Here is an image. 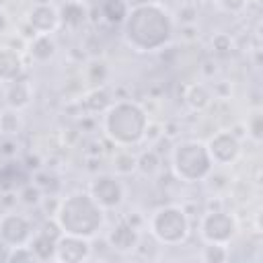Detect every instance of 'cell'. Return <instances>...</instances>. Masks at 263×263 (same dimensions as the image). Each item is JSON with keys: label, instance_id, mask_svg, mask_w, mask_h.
Here are the masks:
<instances>
[{"label": "cell", "instance_id": "obj_1", "mask_svg": "<svg viewBox=\"0 0 263 263\" xmlns=\"http://www.w3.org/2000/svg\"><path fill=\"white\" fill-rule=\"evenodd\" d=\"M123 41L140 53L162 49L175 31V18L168 8L156 0L136 2L123 18Z\"/></svg>", "mask_w": 263, "mask_h": 263}, {"label": "cell", "instance_id": "obj_2", "mask_svg": "<svg viewBox=\"0 0 263 263\" xmlns=\"http://www.w3.org/2000/svg\"><path fill=\"white\" fill-rule=\"evenodd\" d=\"M150 121L144 105L127 99H115L101 113V129L109 142L119 148H132L142 144L144 129Z\"/></svg>", "mask_w": 263, "mask_h": 263}, {"label": "cell", "instance_id": "obj_3", "mask_svg": "<svg viewBox=\"0 0 263 263\" xmlns=\"http://www.w3.org/2000/svg\"><path fill=\"white\" fill-rule=\"evenodd\" d=\"M105 214L107 212L90 197L88 191H72L60 197V205L53 218L60 224L62 232L92 238L101 232Z\"/></svg>", "mask_w": 263, "mask_h": 263}, {"label": "cell", "instance_id": "obj_4", "mask_svg": "<svg viewBox=\"0 0 263 263\" xmlns=\"http://www.w3.org/2000/svg\"><path fill=\"white\" fill-rule=\"evenodd\" d=\"M171 168H173V175L183 183L205 181L214 171L205 142L195 138L177 142L175 148L171 150Z\"/></svg>", "mask_w": 263, "mask_h": 263}, {"label": "cell", "instance_id": "obj_5", "mask_svg": "<svg viewBox=\"0 0 263 263\" xmlns=\"http://www.w3.org/2000/svg\"><path fill=\"white\" fill-rule=\"evenodd\" d=\"M146 228L158 245L179 247L191 236V218L183 205L166 203L146 218Z\"/></svg>", "mask_w": 263, "mask_h": 263}, {"label": "cell", "instance_id": "obj_6", "mask_svg": "<svg viewBox=\"0 0 263 263\" xmlns=\"http://www.w3.org/2000/svg\"><path fill=\"white\" fill-rule=\"evenodd\" d=\"M236 232H238L236 218L228 210H222V208L205 210L197 224L199 238L212 245H230Z\"/></svg>", "mask_w": 263, "mask_h": 263}, {"label": "cell", "instance_id": "obj_7", "mask_svg": "<svg viewBox=\"0 0 263 263\" xmlns=\"http://www.w3.org/2000/svg\"><path fill=\"white\" fill-rule=\"evenodd\" d=\"M90 197L105 210V212H111V210H117L123 205L125 201V185L121 183V179L113 173H103V175H97L90 183H88V189Z\"/></svg>", "mask_w": 263, "mask_h": 263}, {"label": "cell", "instance_id": "obj_8", "mask_svg": "<svg viewBox=\"0 0 263 263\" xmlns=\"http://www.w3.org/2000/svg\"><path fill=\"white\" fill-rule=\"evenodd\" d=\"M205 148L212 158V164L224 168L238 160L242 152V142L232 134V129H218L205 140Z\"/></svg>", "mask_w": 263, "mask_h": 263}, {"label": "cell", "instance_id": "obj_9", "mask_svg": "<svg viewBox=\"0 0 263 263\" xmlns=\"http://www.w3.org/2000/svg\"><path fill=\"white\" fill-rule=\"evenodd\" d=\"M35 234L33 222L29 216L21 212H4L0 214V245L2 247H16V245H27L31 236Z\"/></svg>", "mask_w": 263, "mask_h": 263}, {"label": "cell", "instance_id": "obj_10", "mask_svg": "<svg viewBox=\"0 0 263 263\" xmlns=\"http://www.w3.org/2000/svg\"><path fill=\"white\" fill-rule=\"evenodd\" d=\"M90 257H92L90 238L62 232V236L55 240L53 261H60V263H84Z\"/></svg>", "mask_w": 263, "mask_h": 263}, {"label": "cell", "instance_id": "obj_11", "mask_svg": "<svg viewBox=\"0 0 263 263\" xmlns=\"http://www.w3.org/2000/svg\"><path fill=\"white\" fill-rule=\"evenodd\" d=\"M140 240H142V230H138L123 218L117 224H113L111 230H107V234H105L107 247H111L115 253H123V255L134 253L140 247Z\"/></svg>", "mask_w": 263, "mask_h": 263}, {"label": "cell", "instance_id": "obj_12", "mask_svg": "<svg viewBox=\"0 0 263 263\" xmlns=\"http://www.w3.org/2000/svg\"><path fill=\"white\" fill-rule=\"evenodd\" d=\"M25 21L31 25L35 33H55L62 23H60V10L53 4H33L25 16Z\"/></svg>", "mask_w": 263, "mask_h": 263}, {"label": "cell", "instance_id": "obj_13", "mask_svg": "<svg viewBox=\"0 0 263 263\" xmlns=\"http://www.w3.org/2000/svg\"><path fill=\"white\" fill-rule=\"evenodd\" d=\"M33 64H47L58 55V39L53 33H37L27 41V49L23 53Z\"/></svg>", "mask_w": 263, "mask_h": 263}, {"label": "cell", "instance_id": "obj_14", "mask_svg": "<svg viewBox=\"0 0 263 263\" xmlns=\"http://www.w3.org/2000/svg\"><path fill=\"white\" fill-rule=\"evenodd\" d=\"M4 103L10 109L25 111L33 103V82L29 78H16L6 84L4 88Z\"/></svg>", "mask_w": 263, "mask_h": 263}, {"label": "cell", "instance_id": "obj_15", "mask_svg": "<svg viewBox=\"0 0 263 263\" xmlns=\"http://www.w3.org/2000/svg\"><path fill=\"white\" fill-rule=\"evenodd\" d=\"M25 72L23 53L12 49L10 45L0 47V84H8L16 78H21Z\"/></svg>", "mask_w": 263, "mask_h": 263}, {"label": "cell", "instance_id": "obj_16", "mask_svg": "<svg viewBox=\"0 0 263 263\" xmlns=\"http://www.w3.org/2000/svg\"><path fill=\"white\" fill-rule=\"evenodd\" d=\"M183 101H185V105H187L191 111L201 113V111L210 109V105H212V101H214V92H212V88H210L205 82H193V84L187 86Z\"/></svg>", "mask_w": 263, "mask_h": 263}, {"label": "cell", "instance_id": "obj_17", "mask_svg": "<svg viewBox=\"0 0 263 263\" xmlns=\"http://www.w3.org/2000/svg\"><path fill=\"white\" fill-rule=\"evenodd\" d=\"M115 99L109 95V90L105 88V86H97V88H92L88 95H84L82 97V101H80V107H82V117L84 115H101L111 103H113Z\"/></svg>", "mask_w": 263, "mask_h": 263}, {"label": "cell", "instance_id": "obj_18", "mask_svg": "<svg viewBox=\"0 0 263 263\" xmlns=\"http://www.w3.org/2000/svg\"><path fill=\"white\" fill-rule=\"evenodd\" d=\"M60 23L62 27H68V29H78L86 23V16H88V10L84 4H78V2H64L60 8Z\"/></svg>", "mask_w": 263, "mask_h": 263}, {"label": "cell", "instance_id": "obj_19", "mask_svg": "<svg viewBox=\"0 0 263 263\" xmlns=\"http://www.w3.org/2000/svg\"><path fill=\"white\" fill-rule=\"evenodd\" d=\"M111 168H113V175H117V177L134 175L136 168H138V154L132 152L129 148H119L117 146V150L111 156Z\"/></svg>", "mask_w": 263, "mask_h": 263}, {"label": "cell", "instance_id": "obj_20", "mask_svg": "<svg viewBox=\"0 0 263 263\" xmlns=\"http://www.w3.org/2000/svg\"><path fill=\"white\" fill-rule=\"evenodd\" d=\"M25 127V119H23V111L4 107L0 111V134L6 138H16Z\"/></svg>", "mask_w": 263, "mask_h": 263}, {"label": "cell", "instance_id": "obj_21", "mask_svg": "<svg viewBox=\"0 0 263 263\" xmlns=\"http://www.w3.org/2000/svg\"><path fill=\"white\" fill-rule=\"evenodd\" d=\"M160 168H162L160 154L154 150V146H148L146 150H142L138 154V168H136V173H140L142 177L152 179V177H156L160 173Z\"/></svg>", "mask_w": 263, "mask_h": 263}, {"label": "cell", "instance_id": "obj_22", "mask_svg": "<svg viewBox=\"0 0 263 263\" xmlns=\"http://www.w3.org/2000/svg\"><path fill=\"white\" fill-rule=\"evenodd\" d=\"M127 10H129V4L125 0H103V4L99 8L101 18H105L111 25H121Z\"/></svg>", "mask_w": 263, "mask_h": 263}, {"label": "cell", "instance_id": "obj_23", "mask_svg": "<svg viewBox=\"0 0 263 263\" xmlns=\"http://www.w3.org/2000/svg\"><path fill=\"white\" fill-rule=\"evenodd\" d=\"M29 247H31V251L35 253V257H37V261H49V259H53V251H55V240L53 238H49L47 234H43V232H35L33 236H31V240L27 242Z\"/></svg>", "mask_w": 263, "mask_h": 263}, {"label": "cell", "instance_id": "obj_24", "mask_svg": "<svg viewBox=\"0 0 263 263\" xmlns=\"http://www.w3.org/2000/svg\"><path fill=\"white\" fill-rule=\"evenodd\" d=\"M199 259L205 263H224L230 259V251L228 245H212V242H203V249L199 253Z\"/></svg>", "mask_w": 263, "mask_h": 263}, {"label": "cell", "instance_id": "obj_25", "mask_svg": "<svg viewBox=\"0 0 263 263\" xmlns=\"http://www.w3.org/2000/svg\"><path fill=\"white\" fill-rule=\"evenodd\" d=\"M245 132H247V138H251L255 144H259L263 140V113H261V109H253L247 115Z\"/></svg>", "mask_w": 263, "mask_h": 263}, {"label": "cell", "instance_id": "obj_26", "mask_svg": "<svg viewBox=\"0 0 263 263\" xmlns=\"http://www.w3.org/2000/svg\"><path fill=\"white\" fill-rule=\"evenodd\" d=\"M6 261L8 263H29V261H37V257L29 245H16V247H8Z\"/></svg>", "mask_w": 263, "mask_h": 263}, {"label": "cell", "instance_id": "obj_27", "mask_svg": "<svg viewBox=\"0 0 263 263\" xmlns=\"http://www.w3.org/2000/svg\"><path fill=\"white\" fill-rule=\"evenodd\" d=\"M43 189L37 185V183H29V185H25L21 191H18V201H23L25 205H39V201L43 199Z\"/></svg>", "mask_w": 263, "mask_h": 263}, {"label": "cell", "instance_id": "obj_28", "mask_svg": "<svg viewBox=\"0 0 263 263\" xmlns=\"http://www.w3.org/2000/svg\"><path fill=\"white\" fill-rule=\"evenodd\" d=\"M107 74H109V70H107V64L105 62H97L95 60V62H90L86 66V78L92 84H103L107 80Z\"/></svg>", "mask_w": 263, "mask_h": 263}, {"label": "cell", "instance_id": "obj_29", "mask_svg": "<svg viewBox=\"0 0 263 263\" xmlns=\"http://www.w3.org/2000/svg\"><path fill=\"white\" fill-rule=\"evenodd\" d=\"M164 138V129H162V121H154V119H150L148 121V125H146V129H144V138H142V142H146L148 146H154L158 140H162Z\"/></svg>", "mask_w": 263, "mask_h": 263}, {"label": "cell", "instance_id": "obj_30", "mask_svg": "<svg viewBox=\"0 0 263 263\" xmlns=\"http://www.w3.org/2000/svg\"><path fill=\"white\" fill-rule=\"evenodd\" d=\"M232 37L228 35V33H216V35H212V49L216 51V53H228L230 49H232Z\"/></svg>", "mask_w": 263, "mask_h": 263}, {"label": "cell", "instance_id": "obj_31", "mask_svg": "<svg viewBox=\"0 0 263 263\" xmlns=\"http://www.w3.org/2000/svg\"><path fill=\"white\" fill-rule=\"evenodd\" d=\"M216 4L220 10H224L228 14H240L247 10L249 0H216Z\"/></svg>", "mask_w": 263, "mask_h": 263}, {"label": "cell", "instance_id": "obj_32", "mask_svg": "<svg viewBox=\"0 0 263 263\" xmlns=\"http://www.w3.org/2000/svg\"><path fill=\"white\" fill-rule=\"evenodd\" d=\"M195 16H197V6H195V4L185 2V4L177 10V18L181 21V25H193V23H195Z\"/></svg>", "mask_w": 263, "mask_h": 263}, {"label": "cell", "instance_id": "obj_33", "mask_svg": "<svg viewBox=\"0 0 263 263\" xmlns=\"http://www.w3.org/2000/svg\"><path fill=\"white\" fill-rule=\"evenodd\" d=\"M123 220H127L132 226H136L138 230H142L146 226V218L140 214V212H129L127 216H123Z\"/></svg>", "mask_w": 263, "mask_h": 263}, {"label": "cell", "instance_id": "obj_34", "mask_svg": "<svg viewBox=\"0 0 263 263\" xmlns=\"http://www.w3.org/2000/svg\"><path fill=\"white\" fill-rule=\"evenodd\" d=\"M197 25L193 23V25H183V33H181V37L183 39H187V41H193L195 37H197Z\"/></svg>", "mask_w": 263, "mask_h": 263}, {"label": "cell", "instance_id": "obj_35", "mask_svg": "<svg viewBox=\"0 0 263 263\" xmlns=\"http://www.w3.org/2000/svg\"><path fill=\"white\" fill-rule=\"evenodd\" d=\"M8 27H10V18H8L6 10H4V8H0V33H6V31H8Z\"/></svg>", "mask_w": 263, "mask_h": 263}, {"label": "cell", "instance_id": "obj_36", "mask_svg": "<svg viewBox=\"0 0 263 263\" xmlns=\"http://www.w3.org/2000/svg\"><path fill=\"white\" fill-rule=\"evenodd\" d=\"M37 4H51V0H35Z\"/></svg>", "mask_w": 263, "mask_h": 263}, {"label": "cell", "instance_id": "obj_37", "mask_svg": "<svg viewBox=\"0 0 263 263\" xmlns=\"http://www.w3.org/2000/svg\"><path fill=\"white\" fill-rule=\"evenodd\" d=\"M68 2H78V4H86L88 0H68Z\"/></svg>", "mask_w": 263, "mask_h": 263}]
</instances>
